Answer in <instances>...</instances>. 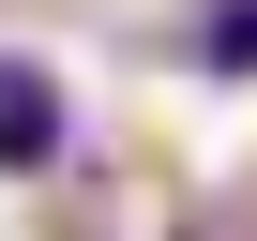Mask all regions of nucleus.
<instances>
[{"label":"nucleus","instance_id":"f257e3e1","mask_svg":"<svg viewBox=\"0 0 257 241\" xmlns=\"http://www.w3.org/2000/svg\"><path fill=\"white\" fill-rule=\"evenodd\" d=\"M61 151H76V90H61L46 60L0 46V181H46Z\"/></svg>","mask_w":257,"mask_h":241},{"label":"nucleus","instance_id":"f03ea898","mask_svg":"<svg viewBox=\"0 0 257 241\" xmlns=\"http://www.w3.org/2000/svg\"><path fill=\"white\" fill-rule=\"evenodd\" d=\"M197 60H212V76H242V60H257V16H242V0H212V16H197Z\"/></svg>","mask_w":257,"mask_h":241}]
</instances>
